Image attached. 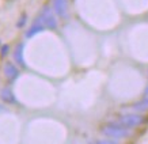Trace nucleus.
Listing matches in <instances>:
<instances>
[{"instance_id": "obj_1", "label": "nucleus", "mask_w": 148, "mask_h": 144, "mask_svg": "<svg viewBox=\"0 0 148 144\" xmlns=\"http://www.w3.org/2000/svg\"><path fill=\"white\" fill-rule=\"evenodd\" d=\"M103 135L109 136V137H114V139H122V137H128L130 135V131L129 128H125V126L120 125V124H117V125H106L105 128L102 129Z\"/></svg>"}, {"instance_id": "obj_2", "label": "nucleus", "mask_w": 148, "mask_h": 144, "mask_svg": "<svg viewBox=\"0 0 148 144\" xmlns=\"http://www.w3.org/2000/svg\"><path fill=\"white\" fill-rule=\"evenodd\" d=\"M36 23L44 26L45 29H56V26H57L56 18L53 16V12H52L49 8H45L42 12H41V15L38 16Z\"/></svg>"}, {"instance_id": "obj_3", "label": "nucleus", "mask_w": 148, "mask_h": 144, "mask_svg": "<svg viewBox=\"0 0 148 144\" xmlns=\"http://www.w3.org/2000/svg\"><path fill=\"white\" fill-rule=\"evenodd\" d=\"M141 122H143V117L137 116V114H126L118 120V124L125 128H135V126L140 125Z\"/></svg>"}, {"instance_id": "obj_4", "label": "nucleus", "mask_w": 148, "mask_h": 144, "mask_svg": "<svg viewBox=\"0 0 148 144\" xmlns=\"http://www.w3.org/2000/svg\"><path fill=\"white\" fill-rule=\"evenodd\" d=\"M53 10L58 16H65L67 14V0H53Z\"/></svg>"}, {"instance_id": "obj_5", "label": "nucleus", "mask_w": 148, "mask_h": 144, "mask_svg": "<svg viewBox=\"0 0 148 144\" xmlns=\"http://www.w3.org/2000/svg\"><path fill=\"white\" fill-rule=\"evenodd\" d=\"M4 73L10 80H12V79H15V77L18 76V69L14 67L11 63H7L4 65Z\"/></svg>"}, {"instance_id": "obj_6", "label": "nucleus", "mask_w": 148, "mask_h": 144, "mask_svg": "<svg viewBox=\"0 0 148 144\" xmlns=\"http://www.w3.org/2000/svg\"><path fill=\"white\" fill-rule=\"evenodd\" d=\"M14 57H15V60H16V63L18 64L25 65V61H23V45L22 44H19V45L16 46V50H15Z\"/></svg>"}, {"instance_id": "obj_7", "label": "nucleus", "mask_w": 148, "mask_h": 144, "mask_svg": "<svg viewBox=\"0 0 148 144\" xmlns=\"http://www.w3.org/2000/svg\"><path fill=\"white\" fill-rule=\"evenodd\" d=\"M1 99H3L4 102H8V104H12V102H15L14 94L11 93V90H8V88H4V90L1 91Z\"/></svg>"}, {"instance_id": "obj_8", "label": "nucleus", "mask_w": 148, "mask_h": 144, "mask_svg": "<svg viewBox=\"0 0 148 144\" xmlns=\"http://www.w3.org/2000/svg\"><path fill=\"white\" fill-rule=\"evenodd\" d=\"M45 27L44 26H41V25H38V23H34V26L29 30V32L26 33V37H33L34 34H37V33H40V32H42Z\"/></svg>"}, {"instance_id": "obj_9", "label": "nucleus", "mask_w": 148, "mask_h": 144, "mask_svg": "<svg viewBox=\"0 0 148 144\" xmlns=\"http://www.w3.org/2000/svg\"><path fill=\"white\" fill-rule=\"evenodd\" d=\"M135 110H137V112H147L148 110V98H144L141 102L136 104Z\"/></svg>"}, {"instance_id": "obj_10", "label": "nucleus", "mask_w": 148, "mask_h": 144, "mask_svg": "<svg viewBox=\"0 0 148 144\" xmlns=\"http://www.w3.org/2000/svg\"><path fill=\"white\" fill-rule=\"evenodd\" d=\"M97 144H117L114 141H110V140H102V141H98Z\"/></svg>"}, {"instance_id": "obj_11", "label": "nucleus", "mask_w": 148, "mask_h": 144, "mask_svg": "<svg viewBox=\"0 0 148 144\" xmlns=\"http://www.w3.org/2000/svg\"><path fill=\"white\" fill-rule=\"evenodd\" d=\"M7 52H8V46L4 45L3 48H1V56H4V54L7 53Z\"/></svg>"}, {"instance_id": "obj_12", "label": "nucleus", "mask_w": 148, "mask_h": 144, "mask_svg": "<svg viewBox=\"0 0 148 144\" xmlns=\"http://www.w3.org/2000/svg\"><path fill=\"white\" fill-rule=\"evenodd\" d=\"M144 98H148V87H147V90H145V97Z\"/></svg>"}, {"instance_id": "obj_13", "label": "nucleus", "mask_w": 148, "mask_h": 144, "mask_svg": "<svg viewBox=\"0 0 148 144\" xmlns=\"http://www.w3.org/2000/svg\"><path fill=\"white\" fill-rule=\"evenodd\" d=\"M0 110H3V108H1V106H0Z\"/></svg>"}]
</instances>
